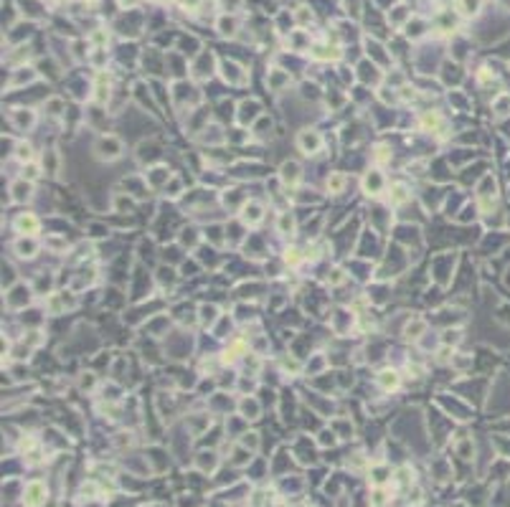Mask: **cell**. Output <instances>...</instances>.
Returning <instances> with one entry per match:
<instances>
[{
    "instance_id": "3",
    "label": "cell",
    "mask_w": 510,
    "mask_h": 507,
    "mask_svg": "<svg viewBox=\"0 0 510 507\" xmlns=\"http://www.w3.org/2000/svg\"><path fill=\"white\" fill-rule=\"evenodd\" d=\"M282 178L287 180V183H297V178H300V167H297L295 163H287L282 167Z\"/></svg>"
},
{
    "instance_id": "15",
    "label": "cell",
    "mask_w": 510,
    "mask_h": 507,
    "mask_svg": "<svg viewBox=\"0 0 510 507\" xmlns=\"http://www.w3.org/2000/svg\"><path fill=\"white\" fill-rule=\"evenodd\" d=\"M122 3H125V5H127V3H130V5H132V3H135V0H122Z\"/></svg>"
},
{
    "instance_id": "5",
    "label": "cell",
    "mask_w": 510,
    "mask_h": 507,
    "mask_svg": "<svg viewBox=\"0 0 510 507\" xmlns=\"http://www.w3.org/2000/svg\"><path fill=\"white\" fill-rule=\"evenodd\" d=\"M477 8H480V0H462V10H464L467 16L477 13Z\"/></svg>"
},
{
    "instance_id": "14",
    "label": "cell",
    "mask_w": 510,
    "mask_h": 507,
    "mask_svg": "<svg viewBox=\"0 0 510 507\" xmlns=\"http://www.w3.org/2000/svg\"><path fill=\"white\" fill-rule=\"evenodd\" d=\"M287 262H292V264L297 262V251H295V249H292V251H287Z\"/></svg>"
},
{
    "instance_id": "10",
    "label": "cell",
    "mask_w": 510,
    "mask_h": 507,
    "mask_svg": "<svg viewBox=\"0 0 510 507\" xmlns=\"http://www.w3.org/2000/svg\"><path fill=\"white\" fill-rule=\"evenodd\" d=\"M280 229H282V231H292V218L287 216V213L280 218Z\"/></svg>"
},
{
    "instance_id": "12",
    "label": "cell",
    "mask_w": 510,
    "mask_h": 507,
    "mask_svg": "<svg viewBox=\"0 0 510 507\" xmlns=\"http://www.w3.org/2000/svg\"><path fill=\"white\" fill-rule=\"evenodd\" d=\"M231 28H234V20H229V18L221 20V33H234Z\"/></svg>"
},
{
    "instance_id": "9",
    "label": "cell",
    "mask_w": 510,
    "mask_h": 507,
    "mask_svg": "<svg viewBox=\"0 0 510 507\" xmlns=\"http://www.w3.org/2000/svg\"><path fill=\"white\" fill-rule=\"evenodd\" d=\"M23 175H26L28 180H36V178H38V165H28L26 170H23Z\"/></svg>"
},
{
    "instance_id": "8",
    "label": "cell",
    "mask_w": 510,
    "mask_h": 507,
    "mask_svg": "<svg viewBox=\"0 0 510 507\" xmlns=\"http://www.w3.org/2000/svg\"><path fill=\"white\" fill-rule=\"evenodd\" d=\"M343 183H345V178H343V175H335V178H330L328 188H330V190H340V188H343Z\"/></svg>"
},
{
    "instance_id": "7",
    "label": "cell",
    "mask_w": 510,
    "mask_h": 507,
    "mask_svg": "<svg viewBox=\"0 0 510 507\" xmlns=\"http://www.w3.org/2000/svg\"><path fill=\"white\" fill-rule=\"evenodd\" d=\"M36 226H38V223H36V218H31V216H28V218L23 216V218L18 221V229H28V231H33Z\"/></svg>"
},
{
    "instance_id": "6",
    "label": "cell",
    "mask_w": 510,
    "mask_h": 507,
    "mask_svg": "<svg viewBox=\"0 0 510 507\" xmlns=\"http://www.w3.org/2000/svg\"><path fill=\"white\" fill-rule=\"evenodd\" d=\"M404 200H406V188L394 185V203H404Z\"/></svg>"
},
{
    "instance_id": "4",
    "label": "cell",
    "mask_w": 510,
    "mask_h": 507,
    "mask_svg": "<svg viewBox=\"0 0 510 507\" xmlns=\"http://www.w3.org/2000/svg\"><path fill=\"white\" fill-rule=\"evenodd\" d=\"M381 386L383 388H396L398 386V376L394 373V370H383L381 373Z\"/></svg>"
},
{
    "instance_id": "11",
    "label": "cell",
    "mask_w": 510,
    "mask_h": 507,
    "mask_svg": "<svg viewBox=\"0 0 510 507\" xmlns=\"http://www.w3.org/2000/svg\"><path fill=\"white\" fill-rule=\"evenodd\" d=\"M28 198V185H16V200H26Z\"/></svg>"
},
{
    "instance_id": "13",
    "label": "cell",
    "mask_w": 510,
    "mask_h": 507,
    "mask_svg": "<svg viewBox=\"0 0 510 507\" xmlns=\"http://www.w3.org/2000/svg\"><path fill=\"white\" fill-rule=\"evenodd\" d=\"M18 157H20V160H28V157H31V147H28V145H20V147H18Z\"/></svg>"
},
{
    "instance_id": "1",
    "label": "cell",
    "mask_w": 510,
    "mask_h": 507,
    "mask_svg": "<svg viewBox=\"0 0 510 507\" xmlns=\"http://www.w3.org/2000/svg\"><path fill=\"white\" fill-rule=\"evenodd\" d=\"M43 497H46V490H43V484L41 482H31L28 487H26V507H41Z\"/></svg>"
},
{
    "instance_id": "2",
    "label": "cell",
    "mask_w": 510,
    "mask_h": 507,
    "mask_svg": "<svg viewBox=\"0 0 510 507\" xmlns=\"http://www.w3.org/2000/svg\"><path fill=\"white\" fill-rule=\"evenodd\" d=\"M300 145H302L307 152H315V150L320 147V137H317V134H307V132H305L302 137H300Z\"/></svg>"
}]
</instances>
